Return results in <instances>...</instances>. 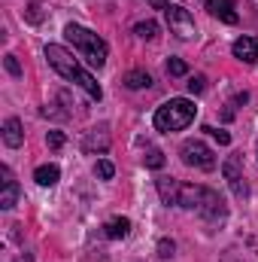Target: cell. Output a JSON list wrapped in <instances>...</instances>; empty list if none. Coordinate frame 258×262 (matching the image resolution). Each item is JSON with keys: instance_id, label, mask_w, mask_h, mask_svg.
<instances>
[{"instance_id": "cell-1", "label": "cell", "mask_w": 258, "mask_h": 262, "mask_svg": "<svg viewBox=\"0 0 258 262\" xmlns=\"http://www.w3.org/2000/svg\"><path fill=\"white\" fill-rule=\"evenodd\" d=\"M46 58H49V64L55 67V70L64 76L67 82H76V85H79V89H82L91 101H100V98H104V89L94 82V76H91L88 70H82V67H79V61L67 52L64 46L49 43V46H46Z\"/></svg>"}, {"instance_id": "cell-2", "label": "cell", "mask_w": 258, "mask_h": 262, "mask_svg": "<svg viewBox=\"0 0 258 262\" xmlns=\"http://www.w3.org/2000/svg\"><path fill=\"white\" fill-rule=\"evenodd\" d=\"M179 207H186V210H197L203 220H225V213H228V207H225V201L219 192H213V189H207V186H183L179 189Z\"/></svg>"}, {"instance_id": "cell-3", "label": "cell", "mask_w": 258, "mask_h": 262, "mask_svg": "<svg viewBox=\"0 0 258 262\" xmlns=\"http://www.w3.org/2000/svg\"><path fill=\"white\" fill-rule=\"evenodd\" d=\"M194 113H197V107H194L189 98H170V101H164V104L155 110L152 125H155L158 131H164V134L183 131V128H189V125L194 122Z\"/></svg>"}, {"instance_id": "cell-4", "label": "cell", "mask_w": 258, "mask_h": 262, "mask_svg": "<svg viewBox=\"0 0 258 262\" xmlns=\"http://www.w3.org/2000/svg\"><path fill=\"white\" fill-rule=\"evenodd\" d=\"M64 37H67V43H70L91 67L107 64V52H110V49H107L104 37H97L94 31H88V28H82V25H67Z\"/></svg>"}, {"instance_id": "cell-5", "label": "cell", "mask_w": 258, "mask_h": 262, "mask_svg": "<svg viewBox=\"0 0 258 262\" xmlns=\"http://www.w3.org/2000/svg\"><path fill=\"white\" fill-rule=\"evenodd\" d=\"M179 156L189 168H197V171H213L216 168V152L203 140H186L179 146Z\"/></svg>"}, {"instance_id": "cell-6", "label": "cell", "mask_w": 258, "mask_h": 262, "mask_svg": "<svg viewBox=\"0 0 258 262\" xmlns=\"http://www.w3.org/2000/svg\"><path fill=\"white\" fill-rule=\"evenodd\" d=\"M164 12H167V28H170V34H176L179 40H192L194 34H197L192 12H189L186 6H167Z\"/></svg>"}, {"instance_id": "cell-7", "label": "cell", "mask_w": 258, "mask_h": 262, "mask_svg": "<svg viewBox=\"0 0 258 262\" xmlns=\"http://www.w3.org/2000/svg\"><path fill=\"white\" fill-rule=\"evenodd\" d=\"M222 174H225V180H228V186H231V192L237 198H246L249 195V186H246V180H243V156H228L225 159V165H222Z\"/></svg>"}, {"instance_id": "cell-8", "label": "cell", "mask_w": 258, "mask_h": 262, "mask_svg": "<svg viewBox=\"0 0 258 262\" xmlns=\"http://www.w3.org/2000/svg\"><path fill=\"white\" fill-rule=\"evenodd\" d=\"M234 58H240L243 64H255L258 61V40L255 37H237L234 46H231Z\"/></svg>"}, {"instance_id": "cell-9", "label": "cell", "mask_w": 258, "mask_h": 262, "mask_svg": "<svg viewBox=\"0 0 258 262\" xmlns=\"http://www.w3.org/2000/svg\"><path fill=\"white\" fill-rule=\"evenodd\" d=\"M0 177H3V192H0V207L3 210H9V207H15V201H18V183H15V177H12V171L3 165L0 168Z\"/></svg>"}, {"instance_id": "cell-10", "label": "cell", "mask_w": 258, "mask_h": 262, "mask_svg": "<svg viewBox=\"0 0 258 262\" xmlns=\"http://www.w3.org/2000/svg\"><path fill=\"white\" fill-rule=\"evenodd\" d=\"M207 9H210V15H216L225 25H237L240 21V15L234 9V0H207Z\"/></svg>"}, {"instance_id": "cell-11", "label": "cell", "mask_w": 258, "mask_h": 262, "mask_svg": "<svg viewBox=\"0 0 258 262\" xmlns=\"http://www.w3.org/2000/svg\"><path fill=\"white\" fill-rule=\"evenodd\" d=\"M82 149L85 152H107L110 149V134L107 128H91L85 134V140H82Z\"/></svg>"}, {"instance_id": "cell-12", "label": "cell", "mask_w": 258, "mask_h": 262, "mask_svg": "<svg viewBox=\"0 0 258 262\" xmlns=\"http://www.w3.org/2000/svg\"><path fill=\"white\" fill-rule=\"evenodd\" d=\"M3 143L12 146V149L24 143V131H21V122L18 119H6L3 122Z\"/></svg>"}, {"instance_id": "cell-13", "label": "cell", "mask_w": 258, "mask_h": 262, "mask_svg": "<svg viewBox=\"0 0 258 262\" xmlns=\"http://www.w3.org/2000/svg\"><path fill=\"white\" fill-rule=\"evenodd\" d=\"M179 183L176 180H170V177H161L158 180V195H161V201L164 204H179Z\"/></svg>"}, {"instance_id": "cell-14", "label": "cell", "mask_w": 258, "mask_h": 262, "mask_svg": "<svg viewBox=\"0 0 258 262\" xmlns=\"http://www.w3.org/2000/svg\"><path fill=\"white\" fill-rule=\"evenodd\" d=\"M104 232H107V238H113V241L128 238L131 235V220L128 216H116V220H110V223L104 226Z\"/></svg>"}, {"instance_id": "cell-15", "label": "cell", "mask_w": 258, "mask_h": 262, "mask_svg": "<svg viewBox=\"0 0 258 262\" xmlns=\"http://www.w3.org/2000/svg\"><path fill=\"white\" fill-rule=\"evenodd\" d=\"M58 177H61L58 165H40V168L34 171V180H37L40 186H55V183H58Z\"/></svg>"}, {"instance_id": "cell-16", "label": "cell", "mask_w": 258, "mask_h": 262, "mask_svg": "<svg viewBox=\"0 0 258 262\" xmlns=\"http://www.w3.org/2000/svg\"><path fill=\"white\" fill-rule=\"evenodd\" d=\"M128 89H149L152 85V76L146 73V70H131V73H125V79H122Z\"/></svg>"}, {"instance_id": "cell-17", "label": "cell", "mask_w": 258, "mask_h": 262, "mask_svg": "<svg viewBox=\"0 0 258 262\" xmlns=\"http://www.w3.org/2000/svg\"><path fill=\"white\" fill-rule=\"evenodd\" d=\"M134 34H137L140 40H155V37H158V25H155L152 18H149V21H137V25H134Z\"/></svg>"}, {"instance_id": "cell-18", "label": "cell", "mask_w": 258, "mask_h": 262, "mask_svg": "<svg viewBox=\"0 0 258 262\" xmlns=\"http://www.w3.org/2000/svg\"><path fill=\"white\" fill-rule=\"evenodd\" d=\"M143 162H146V168H152V171H161V168H164V152L152 146V149H146Z\"/></svg>"}, {"instance_id": "cell-19", "label": "cell", "mask_w": 258, "mask_h": 262, "mask_svg": "<svg viewBox=\"0 0 258 262\" xmlns=\"http://www.w3.org/2000/svg\"><path fill=\"white\" fill-rule=\"evenodd\" d=\"M94 174H97L100 180H110V177L116 174V168H113V162H107V159H100V162L94 165Z\"/></svg>"}, {"instance_id": "cell-20", "label": "cell", "mask_w": 258, "mask_h": 262, "mask_svg": "<svg viewBox=\"0 0 258 262\" xmlns=\"http://www.w3.org/2000/svg\"><path fill=\"white\" fill-rule=\"evenodd\" d=\"M167 73H170V76H186V73H189V64H186L183 58H170V61H167Z\"/></svg>"}, {"instance_id": "cell-21", "label": "cell", "mask_w": 258, "mask_h": 262, "mask_svg": "<svg viewBox=\"0 0 258 262\" xmlns=\"http://www.w3.org/2000/svg\"><path fill=\"white\" fill-rule=\"evenodd\" d=\"M186 85H189V92H192V95H200V92L207 89V76H200V73H197V76H192Z\"/></svg>"}, {"instance_id": "cell-22", "label": "cell", "mask_w": 258, "mask_h": 262, "mask_svg": "<svg viewBox=\"0 0 258 262\" xmlns=\"http://www.w3.org/2000/svg\"><path fill=\"white\" fill-rule=\"evenodd\" d=\"M46 143H49L52 149H61V146H64V134H61V131H49V137H46Z\"/></svg>"}, {"instance_id": "cell-23", "label": "cell", "mask_w": 258, "mask_h": 262, "mask_svg": "<svg viewBox=\"0 0 258 262\" xmlns=\"http://www.w3.org/2000/svg\"><path fill=\"white\" fill-rule=\"evenodd\" d=\"M173 250H176V247H173V241H167V238L158 244V256H161V259H170V256H173Z\"/></svg>"}, {"instance_id": "cell-24", "label": "cell", "mask_w": 258, "mask_h": 262, "mask_svg": "<svg viewBox=\"0 0 258 262\" xmlns=\"http://www.w3.org/2000/svg\"><path fill=\"white\" fill-rule=\"evenodd\" d=\"M203 131H210V134H213L222 146H228V143H231V134H228V131H222V128H203Z\"/></svg>"}, {"instance_id": "cell-25", "label": "cell", "mask_w": 258, "mask_h": 262, "mask_svg": "<svg viewBox=\"0 0 258 262\" xmlns=\"http://www.w3.org/2000/svg\"><path fill=\"white\" fill-rule=\"evenodd\" d=\"M6 70H9L12 76H21V67H18V61H15V55H6Z\"/></svg>"}, {"instance_id": "cell-26", "label": "cell", "mask_w": 258, "mask_h": 262, "mask_svg": "<svg viewBox=\"0 0 258 262\" xmlns=\"http://www.w3.org/2000/svg\"><path fill=\"white\" fill-rule=\"evenodd\" d=\"M28 18H31L34 25H37V21L43 18V15H40V6H37V3H31V6H28Z\"/></svg>"}, {"instance_id": "cell-27", "label": "cell", "mask_w": 258, "mask_h": 262, "mask_svg": "<svg viewBox=\"0 0 258 262\" xmlns=\"http://www.w3.org/2000/svg\"><path fill=\"white\" fill-rule=\"evenodd\" d=\"M149 6H155V9H167L170 6V0H146Z\"/></svg>"}]
</instances>
